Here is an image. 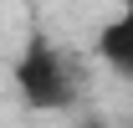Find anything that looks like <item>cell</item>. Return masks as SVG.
<instances>
[{
  "mask_svg": "<svg viewBox=\"0 0 133 128\" xmlns=\"http://www.w3.org/2000/svg\"><path fill=\"white\" fill-rule=\"evenodd\" d=\"M77 128H108V123H97V118H87V123H77Z\"/></svg>",
  "mask_w": 133,
  "mask_h": 128,
  "instance_id": "3",
  "label": "cell"
},
{
  "mask_svg": "<svg viewBox=\"0 0 133 128\" xmlns=\"http://www.w3.org/2000/svg\"><path fill=\"white\" fill-rule=\"evenodd\" d=\"M16 87H21V97H26L31 108H41V113H62V108H72V97H77L72 62L51 46L46 36H31L26 51L16 56Z\"/></svg>",
  "mask_w": 133,
  "mask_h": 128,
  "instance_id": "1",
  "label": "cell"
},
{
  "mask_svg": "<svg viewBox=\"0 0 133 128\" xmlns=\"http://www.w3.org/2000/svg\"><path fill=\"white\" fill-rule=\"evenodd\" d=\"M97 56L108 72H118L123 82H133V5H123V16H113L97 31Z\"/></svg>",
  "mask_w": 133,
  "mask_h": 128,
  "instance_id": "2",
  "label": "cell"
}]
</instances>
